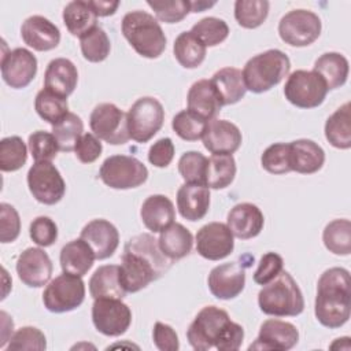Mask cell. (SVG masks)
<instances>
[{
  "label": "cell",
  "instance_id": "59",
  "mask_svg": "<svg viewBox=\"0 0 351 351\" xmlns=\"http://www.w3.org/2000/svg\"><path fill=\"white\" fill-rule=\"evenodd\" d=\"M1 315V341H0V347L4 348L5 343L10 341L11 336H12V329H14V322L12 319L8 317V314L5 311L0 313Z\"/></svg>",
  "mask_w": 351,
  "mask_h": 351
},
{
  "label": "cell",
  "instance_id": "32",
  "mask_svg": "<svg viewBox=\"0 0 351 351\" xmlns=\"http://www.w3.org/2000/svg\"><path fill=\"white\" fill-rule=\"evenodd\" d=\"M214 85L222 106H229L240 101L247 92L243 74L239 69L223 67L214 73L210 80Z\"/></svg>",
  "mask_w": 351,
  "mask_h": 351
},
{
  "label": "cell",
  "instance_id": "7",
  "mask_svg": "<svg viewBox=\"0 0 351 351\" xmlns=\"http://www.w3.org/2000/svg\"><path fill=\"white\" fill-rule=\"evenodd\" d=\"M99 177L112 189H132L147 181L148 169L134 156L112 155L101 163Z\"/></svg>",
  "mask_w": 351,
  "mask_h": 351
},
{
  "label": "cell",
  "instance_id": "61",
  "mask_svg": "<svg viewBox=\"0 0 351 351\" xmlns=\"http://www.w3.org/2000/svg\"><path fill=\"white\" fill-rule=\"evenodd\" d=\"M346 341H350V337H341V339H336L332 344H330V348L332 350H336V348H344V350H350L347 346H343V343Z\"/></svg>",
  "mask_w": 351,
  "mask_h": 351
},
{
  "label": "cell",
  "instance_id": "57",
  "mask_svg": "<svg viewBox=\"0 0 351 351\" xmlns=\"http://www.w3.org/2000/svg\"><path fill=\"white\" fill-rule=\"evenodd\" d=\"M243 339H244L243 326L230 319L226 328L223 329L221 339L215 344V348L219 351H237L241 347Z\"/></svg>",
  "mask_w": 351,
  "mask_h": 351
},
{
  "label": "cell",
  "instance_id": "27",
  "mask_svg": "<svg viewBox=\"0 0 351 351\" xmlns=\"http://www.w3.org/2000/svg\"><path fill=\"white\" fill-rule=\"evenodd\" d=\"M188 110L206 121L214 119L221 108V99L210 80H199L192 84L186 96Z\"/></svg>",
  "mask_w": 351,
  "mask_h": 351
},
{
  "label": "cell",
  "instance_id": "60",
  "mask_svg": "<svg viewBox=\"0 0 351 351\" xmlns=\"http://www.w3.org/2000/svg\"><path fill=\"white\" fill-rule=\"evenodd\" d=\"M215 4V1H203V0H197V1H191V12H202L206 8H210Z\"/></svg>",
  "mask_w": 351,
  "mask_h": 351
},
{
  "label": "cell",
  "instance_id": "30",
  "mask_svg": "<svg viewBox=\"0 0 351 351\" xmlns=\"http://www.w3.org/2000/svg\"><path fill=\"white\" fill-rule=\"evenodd\" d=\"M89 293L93 299H122L128 293L119 278L118 265H103L89 280Z\"/></svg>",
  "mask_w": 351,
  "mask_h": 351
},
{
  "label": "cell",
  "instance_id": "13",
  "mask_svg": "<svg viewBox=\"0 0 351 351\" xmlns=\"http://www.w3.org/2000/svg\"><path fill=\"white\" fill-rule=\"evenodd\" d=\"M93 134L111 145H121L129 141L126 114L112 103L97 104L89 118Z\"/></svg>",
  "mask_w": 351,
  "mask_h": 351
},
{
  "label": "cell",
  "instance_id": "23",
  "mask_svg": "<svg viewBox=\"0 0 351 351\" xmlns=\"http://www.w3.org/2000/svg\"><path fill=\"white\" fill-rule=\"evenodd\" d=\"M226 225L234 237L248 240L261 233L265 225V217L258 206L239 203L229 211Z\"/></svg>",
  "mask_w": 351,
  "mask_h": 351
},
{
  "label": "cell",
  "instance_id": "28",
  "mask_svg": "<svg viewBox=\"0 0 351 351\" xmlns=\"http://www.w3.org/2000/svg\"><path fill=\"white\" fill-rule=\"evenodd\" d=\"M140 217L148 230L154 233L162 232L176 219L174 204L165 195H151L144 200Z\"/></svg>",
  "mask_w": 351,
  "mask_h": 351
},
{
  "label": "cell",
  "instance_id": "38",
  "mask_svg": "<svg viewBox=\"0 0 351 351\" xmlns=\"http://www.w3.org/2000/svg\"><path fill=\"white\" fill-rule=\"evenodd\" d=\"M326 250L335 255H350L351 252V222L346 218L330 221L322 233Z\"/></svg>",
  "mask_w": 351,
  "mask_h": 351
},
{
  "label": "cell",
  "instance_id": "19",
  "mask_svg": "<svg viewBox=\"0 0 351 351\" xmlns=\"http://www.w3.org/2000/svg\"><path fill=\"white\" fill-rule=\"evenodd\" d=\"M299 341V332L291 322L270 318L259 329L258 337L250 344L248 350H276L287 351L293 348Z\"/></svg>",
  "mask_w": 351,
  "mask_h": 351
},
{
  "label": "cell",
  "instance_id": "56",
  "mask_svg": "<svg viewBox=\"0 0 351 351\" xmlns=\"http://www.w3.org/2000/svg\"><path fill=\"white\" fill-rule=\"evenodd\" d=\"M154 344L160 351H177L180 348V340L176 330L163 322H156L152 330Z\"/></svg>",
  "mask_w": 351,
  "mask_h": 351
},
{
  "label": "cell",
  "instance_id": "39",
  "mask_svg": "<svg viewBox=\"0 0 351 351\" xmlns=\"http://www.w3.org/2000/svg\"><path fill=\"white\" fill-rule=\"evenodd\" d=\"M84 122L74 114L67 112L58 123L52 126V134L59 145V151L71 152L74 151L80 137L84 134Z\"/></svg>",
  "mask_w": 351,
  "mask_h": 351
},
{
  "label": "cell",
  "instance_id": "17",
  "mask_svg": "<svg viewBox=\"0 0 351 351\" xmlns=\"http://www.w3.org/2000/svg\"><path fill=\"white\" fill-rule=\"evenodd\" d=\"M1 77L3 81L14 88H26L37 74V59L26 48H15L1 55Z\"/></svg>",
  "mask_w": 351,
  "mask_h": 351
},
{
  "label": "cell",
  "instance_id": "46",
  "mask_svg": "<svg viewBox=\"0 0 351 351\" xmlns=\"http://www.w3.org/2000/svg\"><path fill=\"white\" fill-rule=\"evenodd\" d=\"M208 159L197 151H188L178 160V171L188 184L206 185V170Z\"/></svg>",
  "mask_w": 351,
  "mask_h": 351
},
{
  "label": "cell",
  "instance_id": "47",
  "mask_svg": "<svg viewBox=\"0 0 351 351\" xmlns=\"http://www.w3.org/2000/svg\"><path fill=\"white\" fill-rule=\"evenodd\" d=\"M261 165L270 174L289 173V144L274 143L269 145L261 156Z\"/></svg>",
  "mask_w": 351,
  "mask_h": 351
},
{
  "label": "cell",
  "instance_id": "8",
  "mask_svg": "<svg viewBox=\"0 0 351 351\" xmlns=\"http://www.w3.org/2000/svg\"><path fill=\"white\" fill-rule=\"evenodd\" d=\"M230 321L229 314L215 306L203 307L186 330V339L193 350L207 351L218 343Z\"/></svg>",
  "mask_w": 351,
  "mask_h": 351
},
{
  "label": "cell",
  "instance_id": "40",
  "mask_svg": "<svg viewBox=\"0 0 351 351\" xmlns=\"http://www.w3.org/2000/svg\"><path fill=\"white\" fill-rule=\"evenodd\" d=\"M34 108L38 117L51 123L52 126L69 112L67 99L58 96L45 88L37 93L34 100Z\"/></svg>",
  "mask_w": 351,
  "mask_h": 351
},
{
  "label": "cell",
  "instance_id": "22",
  "mask_svg": "<svg viewBox=\"0 0 351 351\" xmlns=\"http://www.w3.org/2000/svg\"><path fill=\"white\" fill-rule=\"evenodd\" d=\"M21 37L34 51L45 52L60 43V32L55 23L41 15H32L21 26Z\"/></svg>",
  "mask_w": 351,
  "mask_h": 351
},
{
  "label": "cell",
  "instance_id": "14",
  "mask_svg": "<svg viewBox=\"0 0 351 351\" xmlns=\"http://www.w3.org/2000/svg\"><path fill=\"white\" fill-rule=\"evenodd\" d=\"M27 186L33 197L47 206L60 202L66 192L64 180L51 162H34L27 171Z\"/></svg>",
  "mask_w": 351,
  "mask_h": 351
},
{
  "label": "cell",
  "instance_id": "44",
  "mask_svg": "<svg viewBox=\"0 0 351 351\" xmlns=\"http://www.w3.org/2000/svg\"><path fill=\"white\" fill-rule=\"evenodd\" d=\"M27 160V147L19 136L4 137L0 141V169L1 171H16Z\"/></svg>",
  "mask_w": 351,
  "mask_h": 351
},
{
  "label": "cell",
  "instance_id": "36",
  "mask_svg": "<svg viewBox=\"0 0 351 351\" xmlns=\"http://www.w3.org/2000/svg\"><path fill=\"white\" fill-rule=\"evenodd\" d=\"M173 52L177 62L185 69H196L206 59V47L191 33V30L177 36Z\"/></svg>",
  "mask_w": 351,
  "mask_h": 351
},
{
  "label": "cell",
  "instance_id": "54",
  "mask_svg": "<svg viewBox=\"0 0 351 351\" xmlns=\"http://www.w3.org/2000/svg\"><path fill=\"white\" fill-rule=\"evenodd\" d=\"M101 151L103 145L93 133H84L74 148L77 159L86 165L93 163L101 155Z\"/></svg>",
  "mask_w": 351,
  "mask_h": 351
},
{
  "label": "cell",
  "instance_id": "33",
  "mask_svg": "<svg viewBox=\"0 0 351 351\" xmlns=\"http://www.w3.org/2000/svg\"><path fill=\"white\" fill-rule=\"evenodd\" d=\"M158 243L167 258L177 261L189 255L193 245V236L184 225L173 222L160 232Z\"/></svg>",
  "mask_w": 351,
  "mask_h": 351
},
{
  "label": "cell",
  "instance_id": "31",
  "mask_svg": "<svg viewBox=\"0 0 351 351\" xmlns=\"http://www.w3.org/2000/svg\"><path fill=\"white\" fill-rule=\"evenodd\" d=\"M313 71L325 81L328 90H332L347 82L350 64L344 55L339 52H326L315 60Z\"/></svg>",
  "mask_w": 351,
  "mask_h": 351
},
{
  "label": "cell",
  "instance_id": "12",
  "mask_svg": "<svg viewBox=\"0 0 351 351\" xmlns=\"http://www.w3.org/2000/svg\"><path fill=\"white\" fill-rule=\"evenodd\" d=\"M254 262V256L245 254L237 262L215 266L207 278V285L213 296L229 300L239 296L245 285V269Z\"/></svg>",
  "mask_w": 351,
  "mask_h": 351
},
{
  "label": "cell",
  "instance_id": "5",
  "mask_svg": "<svg viewBox=\"0 0 351 351\" xmlns=\"http://www.w3.org/2000/svg\"><path fill=\"white\" fill-rule=\"evenodd\" d=\"M291 69L289 58L280 49H267L248 59L241 74L247 90L263 93L278 85Z\"/></svg>",
  "mask_w": 351,
  "mask_h": 351
},
{
  "label": "cell",
  "instance_id": "15",
  "mask_svg": "<svg viewBox=\"0 0 351 351\" xmlns=\"http://www.w3.org/2000/svg\"><path fill=\"white\" fill-rule=\"evenodd\" d=\"M92 322L97 332L117 337L123 335L132 324V311L122 299H95Z\"/></svg>",
  "mask_w": 351,
  "mask_h": 351
},
{
  "label": "cell",
  "instance_id": "51",
  "mask_svg": "<svg viewBox=\"0 0 351 351\" xmlns=\"http://www.w3.org/2000/svg\"><path fill=\"white\" fill-rule=\"evenodd\" d=\"M30 239L40 247H49L58 239V226L49 217L41 215L32 221L29 228Z\"/></svg>",
  "mask_w": 351,
  "mask_h": 351
},
{
  "label": "cell",
  "instance_id": "2",
  "mask_svg": "<svg viewBox=\"0 0 351 351\" xmlns=\"http://www.w3.org/2000/svg\"><path fill=\"white\" fill-rule=\"evenodd\" d=\"M314 314L329 329L343 326L351 314V278L344 267L325 270L317 282Z\"/></svg>",
  "mask_w": 351,
  "mask_h": 351
},
{
  "label": "cell",
  "instance_id": "24",
  "mask_svg": "<svg viewBox=\"0 0 351 351\" xmlns=\"http://www.w3.org/2000/svg\"><path fill=\"white\" fill-rule=\"evenodd\" d=\"M177 208L188 221L203 219L210 208V188L203 184H182L177 191Z\"/></svg>",
  "mask_w": 351,
  "mask_h": 351
},
{
  "label": "cell",
  "instance_id": "37",
  "mask_svg": "<svg viewBox=\"0 0 351 351\" xmlns=\"http://www.w3.org/2000/svg\"><path fill=\"white\" fill-rule=\"evenodd\" d=\"M236 170V160L232 155H211L206 170V185L211 189H223L233 182Z\"/></svg>",
  "mask_w": 351,
  "mask_h": 351
},
{
  "label": "cell",
  "instance_id": "11",
  "mask_svg": "<svg viewBox=\"0 0 351 351\" xmlns=\"http://www.w3.org/2000/svg\"><path fill=\"white\" fill-rule=\"evenodd\" d=\"M319 16L308 10H292L278 22L280 38L291 47H307L321 34Z\"/></svg>",
  "mask_w": 351,
  "mask_h": 351
},
{
  "label": "cell",
  "instance_id": "26",
  "mask_svg": "<svg viewBox=\"0 0 351 351\" xmlns=\"http://www.w3.org/2000/svg\"><path fill=\"white\" fill-rule=\"evenodd\" d=\"M289 144V167L299 174H314L325 163L324 149L313 140L299 138Z\"/></svg>",
  "mask_w": 351,
  "mask_h": 351
},
{
  "label": "cell",
  "instance_id": "10",
  "mask_svg": "<svg viewBox=\"0 0 351 351\" xmlns=\"http://www.w3.org/2000/svg\"><path fill=\"white\" fill-rule=\"evenodd\" d=\"M326 93L328 86L325 81L313 70L293 71L284 86L285 99L298 108H315L321 106Z\"/></svg>",
  "mask_w": 351,
  "mask_h": 351
},
{
  "label": "cell",
  "instance_id": "9",
  "mask_svg": "<svg viewBox=\"0 0 351 351\" xmlns=\"http://www.w3.org/2000/svg\"><path fill=\"white\" fill-rule=\"evenodd\" d=\"M85 299V284L81 277L63 273L48 282L43 303L51 313H67L78 308Z\"/></svg>",
  "mask_w": 351,
  "mask_h": 351
},
{
  "label": "cell",
  "instance_id": "20",
  "mask_svg": "<svg viewBox=\"0 0 351 351\" xmlns=\"http://www.w3.org/2000/svg\"><path fill=\"white\" fill-rule=\"evenodd\" d=\"M203 145L213 155H232L236 152L243 141L240 129L226 119H211L207 123L202 137Z\"/></svg>",
  "mask_w": 351,
  "mask_h": 351
},
{
  "label": "cell",
  "instance_id": "18",
  "mask_svg": "<svg viewBox=\"0 0 351 351\" xmlns=\"http://www.w3.org/2000/svg\"><path fill=\"white\" fill-rule=\"evenodd\" d=\"M15 269L19 280L32 288H40L48 284L53 270L48 254L37 247H30L22 251L18 256Z\"/></svg>",
  "mask_w": 351,
  "mask_h": 351
},
{
  "label": "cell",
  "instance_id": "48",
  "mask_svg": "<svg viewBox=\"0 0 351 351\" xmlns=\"http://www.w3.org/2000/svg\"><path fill=\"white\" fill-rule=\"evenodd\" d=\"M27 145L34 162H51L56 158L59 151V145L53 134L44 130L33 132L29 136Z\"/></svg>",
  "mask_w": 351,
  "mask_h": 351
},
{
  "label": "cell",
  "instance_id": "49",
  "mask_svg": "<svg viewBox=\"0 0 351 351\" xmlns=\"http://www.w3.org/2000/svg\"><path fill=\"white\" fill-rule=\"evenodd\" d=\"M47 348V340L44 333L34 326H23L18 329L10 339L7 350L21 351V350H37L43 351Z\"/></svg>",
  "mask_w": 351,
  "mask_h": 351
},
{
  "label": "cell",
  "instance_id": "29",
  "mask_svg": "<svg viewBox=\"0 0 351 351\" xmlns=\"http://www.w3.org/2000/svg\"><path fill=\"white\" fill-rule=\"evenodd\" d=\"M96 259L93 250L84 239H75L64 244L60 250V267L63 273L84 277Z\"/></svg>",
  "mask_w": 351,
  "mask_h": 351
},
{
  "label": "cell",
  "instance_id": "53",
  "mask_svg": "<svg viewBox=\"0 0 351 351\" xmlns=\"http://www.w3.org/2000/svg\"><path fill=\"white\" fill-rule=\"evenodd\" d=\"M284 261L277 252H266L254 273V281L259 285H266L282 271Z\"/></svg>",
  "mask_w": 351,
  "mask_h": 351
},
{
  "label": "cell",
  "instance_id": "1",
  "mask_svg": "<svg viewBox=\"0 0 351 351\" xmlns=\"http://www.w3.org/2000/svg\"><path fill=\"white\" fill-rule=\"evenodd\" d=\"M173 261L167 258L158 240L149 233L129 239L122 254L119 278L126 292L134 293L169 271Z\"/></svg>",
  "mask_w": 351,
  "mask_h": 351
},
{
  "label": "cell",
  "instance_id": "35",
  "mask_svg": "<svg viewBox=\"0 0 351 351\" xmlns=\"http://www.w3.org/2000/svg\"><path fill=\"white\" fill-rule=\"evenodd\" d=\"M325 137L329 144L339 149L351 148V117L350 103L340 106L325 122Z\"/></svg>",
  "mask_w": 351,
  "mask_h": 351
},
{
  "label": "cell",
  "instance_id": "34",
  "mask_svg": "<svg viewBox=\"0 0 351 351\" xmlns=\"http://www.w3.org/2000/svg\"><path fill=\"white\" fill-rule=\"evenodd\" d=\"M63 23L66 29L75 37H82L97 25V15L93 12L89 1L74 0L63 10Z\"/></svg>",
  "mask_w": 351,
  "mask_h": 351
},
{
  "label": "cell",
  "instance_id": "6",
  "mask_svg": "<svg viewBox=\"0 0 351 351\" xmlns=\"http://www.w3.org/2000/svg\"><path fill=\"white\" fill-rule=\"evenodd\" d=\"M126 121L130 138L137 143H147L163 126V106L155 97H140L132 104V107L126 112Z\"/></svg>",
  "mask_w": 351,
  "mask_h": 351
},
{
  "label": "cell",
  "instance_id": "50",
  "mask_svg": "<svg viewBox=\"0 0 351 351\" xmlns=\"http://www.w3.org/2000/svg\"><path fill=\"white\" fill-rule=\"evenodd\" d=\"M147 4L152 8L156 19L165 23L181 22L191 12V1L188 0H171V1H151Z\"/></svg>",
  "mask_w": 351,
  "mask_h": 351
},
{
  "label": "cell",
  "instance_id": "52",
  "mask_svg": "<svg viewBox=\"0 0 351 351\" xmlns=\"http://www.w3.org/2000/svg\"><path fill=\"white\" fill-rule=\"evenodd\" d=\"M21 233V219L19 214L8 203L0 204V241L12 243L18 239Z\"/></svg>",
  "mask_w": 351,
  "mask_h": 351
},
{
  "label": "cell",
  "instance_id": "25",
  "mask_svg": "<svg viewBox=\"0 0 351 351\" xmlns=\"http://www.w3.org/2000/svg\"><path fill=\"white\" fill-rule=\"evenodd\" d=\"M78 71L75 64L66 58L52 59L44 74V88L67 99L75 89Z\"/></svg>",
  "mask_w": 351,
  "mask_h": 351
},
{
  "label": "cell",
  "instance_id": "16",
  "mask_svg": "<svg viewBox=\"0 0 351 351\" xmlns=\"http://www.w3.org/2000/svg\"><path fill=\"white\" fill-rule=\"evenodd\" d=\"M234 248V236L222 222H210L196 233V251L208 261H219L229 256Z\"/></svg>",
  "mask_w": 351,
  "mask_h": 351
},
{
  "label": "cell",
  "instance_id": "55",
  "mask_svg": "<svg viewBox=\"0 0 351 351\" xmlns=\"http://www.w3.org/2000/svg\"><path fill=\"white\" fill-rule=\"evenodd\" d=\"M174 158V144L171 138L163 137L155 141L148 151V160L155 167H167Z\"/></svg>",
  "mask_w": 351,
  "mask_h": 351
},
{
  "label": "cell",
  "instance_id": "43",
  "mask_svg": "<svg viewBox=\"0 0 351 351\" xmlns=\"http://www.w3.org/2000/svg\"><path fill=\"white\" fill-rule=\"evenodd\" d=\"M80 45L84 59L92 63H99L107 59L111 51V43L107 33L96 26L82 37H80Z\"/></svg>",
  "mask_w": 351,
  "mask_h": 351
},
{
  "label": "cell",
  "instance_id": "58",
  "mask_svg": "<svg viewBox=\"0 0 351 351\" xmlns=\"http://www.w3.org/2000/svg\"><path fill=\"white\" fill-rule=\"evenodd\" d=\"M89 5L97 16L114 15L119 7V1H103V0H89Z\"/></svg>",
  "mask_w": 351,
  "mask_h": 351
},
{
  "label": "cell",
  "instance_id": "21",
  "mask_svg": "<svg viewBox=\"0 0 351 351\" xmlns=\"http://www.w3.org/2000/svg\"><path fill=\"white\" fill-rule=\"evenodd\" d=\"M95 252L96 259L103 261L114 255L119 245L118 229L107 219H92L88 222L80 234Z\"/></svg>",
  "mask_w": 351,
  "mask_h": 351
},
{
  "label": "cell",
  "instance_id": "45",
  "mask_svg": "<svg viewBox=\"0 0 351 351\" xmlns=\"http://www.w3.org/2000/svg\"><path fill=\"white\" fill-rule=\"evenodd\" d=\"M208 121L196 115L189 110H181L171 121V128L176 134L185 141H196L203 137Z\"/></svg>",
  "mask_w": 351,
  "mask_h": 351
},
{
  "label": "cell",
  "instance_id": "4",
  "mask_svg": "<svg viewBox=\"0 0 351 351\" xmlns=\"http://www.w3.org/2000/svg\"><path fill=\"white\" fill-rule=\"evenodd\" d=\"M262 313L273 317H296L304 310V298L293 277L282 270L258 293Z\"/></svg>",
  "mask_w": 351,
  "mask_h": 351
},
{
  "label": "cell",
  "instance_id": "41",
  "mask_svg": "<svg viewBox=\"0 0 351 351\" xmlns=\"http://www.w3.org/2000/svg\"><path fill=\"white\" fill-rule=\"evenodd\" d=\"M270 3L266 0H237L234 3V18L244 29L259 27L269 15Z\"/></svg>",
  "mask_w": 351,
  "mask_h": 351
},
{
  "label": "cell",
  "instance_id": "42",
  "mask_svg": "<svg viewBox=\"0 0 351 351\" xmlns=\"http://www.w3.org/2000/svg\"><path fill=\"white\" fill-rule=\"evenodd\" d=\"M191 33L207 48V47H215L221 43H223L229 36V26L228 23L215 16H206L196 22Z\"/></svg>",
  "mask_w": 351,
  "mask_h": 351
},
{
  "label": "cell",
  "instance_id": "3",
  "mask_svg": "<svg viewBox=\"0 0 351 351\" xmlns=\"http://www.w3.org/2000/svg\"><path fill=\"white\" fill-rule=\"evenodd\" d=\"M122 34L143 58L156 59L166 49V36L158 19L145 11L128 12L121 23Z\"/></svg>",
  "mask_w": 351,
  "mask_h": 351
}]
</instances>
